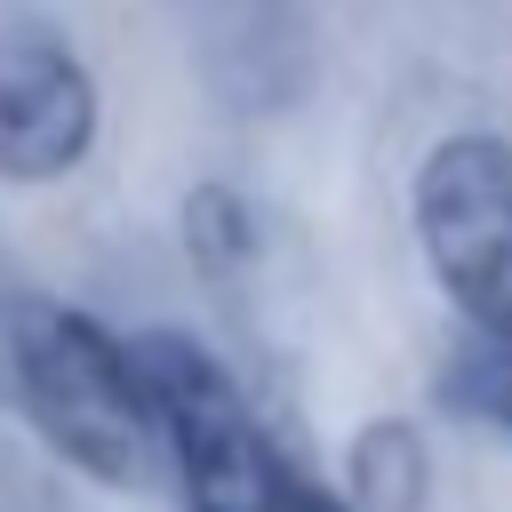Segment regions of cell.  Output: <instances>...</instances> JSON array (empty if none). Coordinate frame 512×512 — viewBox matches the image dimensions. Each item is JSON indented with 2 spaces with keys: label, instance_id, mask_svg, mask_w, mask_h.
Segmentation results:
<instances>
[{
  "label": "cell",
  "instance_id": "obj_2",
  "mask_svg": "<svg viewBox=\"0 0 512 512\" xmlns=\"http://www.w3.org/2000/svg\"><path fill=\"white\" fill-rule=\"evenodd\" d=\"M136 360L160 408V448L184 512H352L328 480L288 456V440L256 416V400L208 344L160 328L136 336Z\"/></svg>",
  "mask_w": 512,
  "mask_h": 512
},
{
  "label": "cell",
  "instance_id": "obj_7",
  "mask_svg": "<svg viewBox=\"0 0 512 512\" xmlns=\"http://www.w3.org/2000/svg\"><path fill=\"white\" fill-rule=\"evenodd\" d=\"M184 232H192V248H200L208 264H232V256H248V248H256V232H248V208H240L224 184L192 192V208H184Z\"/></svg>",
  "mask_w": 512,
  "mask_h": 512
},
{
  "label": "cell",
  "instance_id": "obj_5",
  "mask_svg": "<svg viewBox=\"0 0 512 512\" xmlns=\"http://www.w3.org/2000/svg\"><path fill=\"white\" fill-rule=\"evenodd\" d=\"M352 512H416L424 504V440L384 416L352 440V488H344Z\"/></svg>",
  "mask_w": 512,
  "mask_h": 512
},
{
  "label": "cell",
  "instance_id": "obj_1",
  "mask_svg": "<svg viewBox=\"0 0 512 512\" xmlns=\"http://www.w3.org/2000/svg\"><path fill=\"white\" fill-rule=\"evenodd\" d=\"M0 400L96 488H152L168 472L136 344L80 304L0 296Z\"/></svg>",
  "mask_w": 512,
  "mask_h": 512
},
{
  "label": "cell",
  "instance_id": "obj_3",
  "mask_svg": "<svg viewBox=\"0 0 512 512\" xmlns=\"http://www.w3.org/2000/svg\"><path fill=\"white\" fill-rule=\"evenodd\" d=\"M408 224L472 336L512 344V136L456 128L416 160Z\"/></svg>",
  "mask_w": 512,
  "mask_h": 512
},
{
  "label": "cell",
  "instance_id": "obj_4",
  "mask_svg": "<svg viewBox=\"0 0 512 512\" xmlns=\"http://www.w3.org/2000/svg\"><path fill=\"white\" fill-rule=\"evenodd\" d=\"M96 80L48 24L0 32V184H56L96 152Z\"/></svg>",
  "mask_w": 512,
  "mask_h": 512
},
{
  "label": "cell",
  "instance_id": "obj_6",
  "mask_svg": "<svg viewBox=\"0 0 512 512\" xmlns=\"http://www.w3.org/2000/svg\"><path fill=\"white\" fill-rule=\"evenodd\" d=\"M440 392H448V408H456V416H472V424H488V432H504V440H512V344L472 336V344L448 360Z\"/></svg>",
  "mask_w": 512,
  "mask_h": 512
}]
</instances>
